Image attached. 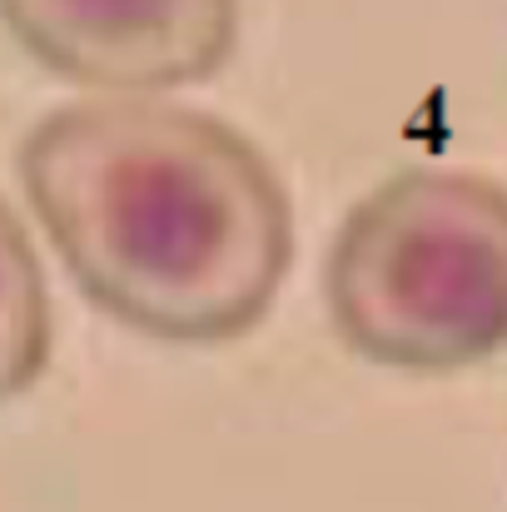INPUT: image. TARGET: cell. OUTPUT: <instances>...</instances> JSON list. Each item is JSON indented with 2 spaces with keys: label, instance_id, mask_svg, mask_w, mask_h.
Instances as JSON below:
<instances>
[{
  "label": "cell",
  "instance_id": "cell-2",
  "mask_svg": "<svg viewBox=\"0 0 507 512\" xmlns=\"http://www.w3.org/2000/svg\"><path fill=\"white\" fill-rule=\"evenodd\" d=\"M334 334L363 363L458 373L507 348V184L403 170L373 184L324 259Z\"/></svg>",
  "mask_w": 507,
  "mask_h": 512
},
{
  "label": "cell",
  "instance_id": "cell-1",
  "mask_svg": "<svg viewBox=\"0 0 507 512\" xmlns=\"http://www.w3.org/2000/svg\"><path fill=\"white\" fill-rule=\"evenodd\" d=\"M20 184L75 289L145 339H244L294 264V204L269 155L160 95L45 110L20 140Z\"/></svg>",
  "mask_w": 507,
  "mask_h": 512
},
{
  "label": "cell",
  "instance_id": "cell-3",
  "mask_svg": "<svg viewBox=\"0 0 507 512\" xmlns=\"http://www.w3.org/2000/svg\"><path fill=\"white\" fill-rule=\"evenodd\" d=\"M0 25L70 85L165 95L224 70L239 0H0Z\"/></svg>",
  "mask_w": 507,
  "mask_h": 512
},
{
  "label": "cell",
  "instance_id": "cell-4",
  "mask_svg": "<svg viewBox=\"0 0 507 512\" xmlns=\"http://www.w3.org/2000/svg\"><path fill=\"white\" fill-rule=\"evenodd\" d=\"M55 319L35 244L25 239L15 209L0 199V403L35 388L50 363Z\"/></svg>",
  "mask_w": 507,
  "mask_h": 512
}]
</instances>
